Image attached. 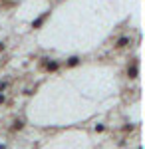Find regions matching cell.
I'll list each match as a JSON object with an SVG mask.
<instances>
[{
    "mask_svg": "<svg viewBox=\"0 0 145 149\" xmlns=\"http://www.w3.org/2000/svg\"><path fill=\"white\" fill-rule=\"evenodd\" d=\"M4 102H6V97H4V93H0V105H2Z\"/></svg>",
    "mask_w": 145,
    "mask_h": 149,
    "instance_id": "8",
    "label": "cell"
},
{
    "mask_svg": "<svg viewBox=\"0 0 145 149\" xmlns=\"http://www.w3.org/2000/svg\"><path fill=\"white\" fill-rule=\"evenodd\" d=\"M78 64H79V58L78 56H72L70 60H68V66H70V68H74V66H78Z\"/></svg>",
    "mask_w": 145,
    "mask_h": 149,
    "instance_id": "4",
    "label": "cell"
},
{
    "mask_svg": "<svg viewBox=\"0 0 145 149\" xmlns=\"http://www.w3.org/2000/svg\"><path fill=\"white\" fill-rule=\"evenodd\" d=\"M127 44H129V38H125V36H123V38H119V40H117V44H115V46H117V48H123V46H127Z\"/></svg>",
    "mask_w": 145,
    "mask_h": 149,
    "instance_id": "5",
    "label": "cell"
},
{
    "mask_svg": "<svg viewBox=\"0 0 145 149\" xmlns=\"http://www.w3.org/2000/svg\"><path fill=\"white\" fill-rule=\"evenodd\" d=\"M42 22H44V16H42V18H38V20H34V22H32V28H40V26H42Z\"/></svg>",
    "mask_w": 145,
    "mask_h": 149,
    "instance_id": "6",
    "label": "cell"
},
{
    "mask_svg": "<svg viewBox=\"0 0 145 149\" xmlns=\"http://www.w3.org/2000/svg\"><path fill=\"white\" fill-rule=\"evenodd\" d=\"M58 68H60L58 62H46V70H48V72H56Z\"/></svg>",
    "mask_w": 145,
    "mask_h": 149,
    "instance_id": "2",
    "label": "cell"
},
{
    "mask_svg": "<svg viewBox=\"0 0 145 149\" xmlns=\"http://www.w3.org/2000/svg\"><path fill=\"white\" fill-rule=\"evenodd\" d=\"M6 86H8L6 81H0V93H2V92H4V90H6Z\"/></svg>",
    "mask_w": 145,
    "mask_h": 149,
    "instance_id": "7",
    "label": "cell"
},
{
    "mask_svg": "<svg viewBox=\"0 0 145 149\" xmlns=\"http://www.w3.org/2000/svg\"><path fill=\"white\" fill-rule=\"evenodd\" d=\"M137 74H139V72H137V64H131V66L127 68V78L135 80V78H137Z\"/></svg>",
    "mask_w": 145,
    "mask_h": 149,
    "instance_id": "1",
    "label": "cell"
},
{
    "mask_svg": "<svg viewBox=\"0 0 145 149\" xmlns=\"http://www.w3.org/2000/svg\"><path fill=\"white\" fill-rule=\"evenodd\" d=\"M24 127V119H16L14 123H12V131H20Z\"/></svg>",
    "mask_w": 145,
    "mask_h": 149,
    "instance_id": "3",
    "label": "cell"
}]
</instances>
